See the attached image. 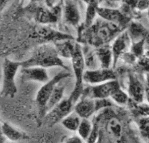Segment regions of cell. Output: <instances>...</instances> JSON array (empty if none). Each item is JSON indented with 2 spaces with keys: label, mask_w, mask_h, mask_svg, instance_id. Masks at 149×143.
<instances>
[{
  "label": "cell",
  "mask_w": 149,
  "mask_h": 143,
  "mask_svg": "<svg viewBox=\"0 0 149 143\" xmlns=\"http://www.w3.org/2000/svg\"><path fill=\"white\" fill-rule=\"evenodd\" d=\"M111 106V103L107 99H95L85 97L76 103L74 111L81 119H88L96 111Z\"/></svg>",
  "instance_id": "cell-6"
},
{
  "label": "cell",
  "mask_w": 149,
  "mask_h": 143,
  "mask_svg": "<svg viewBox=\"0 0 149 143\" xmlns=\"http://www.w3.org/2000/svg\"><path fill=\"white\" fill-rule=\"evenodd\" d=\"M72 67L76 77L75 87L72 92L69 99L74 104L80 99L84 91V74L85 72V64L83 52L80 44H76L75 50L71 58Z\"/></svg>",
  "instance_id": "cell-2"
},
{
  "label": "cell",
  "mask_w": 149,
  "mask_h": 143,
  "mask_svg": "<svg viewBox=\"0 0 149 143\" xmlns=\"http://www.w3.org/2000/svg\"><path fill=\"white\" fill-rule=\"evenodd\" d=\"M147 30L143 27L141 24L137 23H132L129 28V33L128 35L130 39L133 43H136L142 40L145 39L147 35Z\"/></svg>",
  "instance_id": "cell-17"
},
{
  "label": "cell",
  "mask_w": 149,
  "mask_h": 143,
  "mask_svg": "<svg viewBox=\"0 0 149 143\" xmlns=\"http://www.w3.org/2000/svg\"><path fill=\"white\" fill-rule=\"evenodd\" d=\"M88 7L86 12V26L87 27H90L92 25V22L94 20L95 16L96 15V8H97L98 2L97 1H89Z\"/></svg>",
  "instance_id": "cell-24"
},
{
  "label": "cell",
  "mask_w": 149,
  "mask_h": 143,
  "mask_svg": "<svg viewBox=\"0 0 149 143\" xmlns=\"http://www.w3.org/2000/svg\"><path fill=\"white\" fill-rule=\"evenodd\" d=\"M83 79L84 82L94 85L116 80V75L113 70L110 68H97L95 70H86L84 72Z\"/></svg>",
  "instance_id": "cell-9"
},
{
  "label": "cell",
  "mask_w": 149,
  "mask_h": 143,
  "mask_svg": "<svg viewBox=\"0 0 149 143\" xmlns=\"http://www.w3.org/2000/svg\"><path fill=\"white\" fill-rule=\"evenodd\" d=\"M92 123L88 119H81L78 130V136L83 140L86 141L92 130Z\"/></svg>",
  "instance_id": "cell-22"
},
{
  "label": "cell",
  "mask_w": 149,
  "mask_h": 143,
  "mask_svg": "<svg viewBox=\"0 0 149 143\" xmlns=\"http://www.w3.org/2000/svg\"><path fill=\"white\" fill-rule=\"evenodd\" d=\"M110 97L119 106H125L129 101L128 94L126 92L123 91L121 88L117 92H115Z\"/></svg>",
  "instance_id": "cell-25"
},
{
  "label": "cell",
  "mask_w": 149,
  "mask_h": 143,
  "mask_svg": "<svg viewBox=\"0 0 149 143\" xmlns=\"http://www.w3.org/2000/svg\"><path fill=\"white\" fill-rule=\"evenodd\" d=\"M37 17L38 21L41 23H54L57 20L56 12L43 8L40 9L37 11Z\"/></svg>",
  "instance_id": "cell-21"
},
{
  "label": "cell",
  "mask_w": 149,
  "mask_h": 143,
  "mask_svg": "<svg viewBox=\"0 0 149 143\" xmlns=\"http://www.w3.org/2000/svg\"><path fill=\"white\" fill-rule=\"evenodd\" d=\"M0 133L5 139L12 142H17L28 139V135L19 131L8 123H2L0 125Z\"/></svg>",
  "instance_id": "cell-13"
},
{
  "label": "cell",
  "mask_w": 149,
  "mask_h": 143,
  "mask_svg": "<svg viewBox=\"0 0 149 143\" xmlns=\"http://www.w3.org/2000/svg\"><path fill=\"white\" fill-rule=\"evenodd\" d=\"M81 118L77 114L70 113L68 116L62 119L61 123L64 127L69 131H77L81 122Z\"/></svg>",
  "instance_id": "cell-20"
},
{
  "label": "cell",
  "mask_w": 149,
  "mask_h": 143,
  "mask_svg": "<svg viewBox=\"0 0 149 143\" xmlns=\"http://www.w3.org/2000/svg\"><path fill=\"white\" fill-rule=\"evenodd\" d=\"M64 15L66 21L76 26L80 20V14L76 1H66L64 2Z\"/></svg>",
  "instance_id": "cell-14"
},
{
  "label": "cell",
  "mask_w": 149,
  "mask_h": 143,
  "mask_svg": "<svg viewBox=\"0 0 149 143\" xmlns=\"http://www.w3.org/2000/svg\"><path fill=\"white\" fill-rule=\"evenodd\" d=\"M76 44L72 43L69 40H64L62 42H58L54 45V47L59 56L71 58L75 50Z\"/></svg>",
  "instance_id": "cell-18"
},
{
  "label": "cell",
  "mask_w": 149,
  "mask_h": 143,
  "mask_svg": "<svg viewBox=\"0 0 149 143\" xmlns=\"http://www.w3.org/2000/svg\"><path fill=\"white\" fill-rule=\"evenodd\" d=\"M139 130L141 134L146 139H147L148 136V116H145L141 118L138 122Z\"/></svg>",
  "instance_id": "cell-26"
},
{
  "label": "cell",
  "mask_w": 149,
  "mask_h": 143,
  "mask_svg": "<svg viewBox=\"0 0 149 143\" xmlns=\"http://www.w3.org/2000/svg\"><path fill=\"white\" fill-rule=\"evenodd\" d=\"M54 66L68 70V68L60 58L54 45L50 44H44L38 47L29 58L21 62V68L40 67L47 69Z\"/></svg>",
  "instance_id": "cell-1"
},
{
  "label": "cell",
  "mask_w": 149,
  "mask_h": 143,
  "mask_svg": "<svg viewBox=\"0 0 149 143\" xmlns=\"http://www.w3.org/2000/svg\"><path fill=\"white\" fill-rule=\"evenodd\" d=\"M72 75L70 72H61L49 80L47 82L45 83L38 90L37 95H36V103L39 111L40 118L42 119L46 114V106L49 101L50 95L53 92L55 87L62 80L65 79L68 77H71Z\"/></svg>",
  "instance_id": "cell-5"
},
{
  "label": "cell",
  "mask_w": 149,
  "mask_h": 143,
  "mask_svg": "<svg viewBox=\"0 0 149 143\" xmlns=\"http://www.w3.org/2000/svg\"><path fill=\"white\" fill-rule=\"evenodd\" d=\"M90 40L95 46H103L110 41L121 31V27L108 21L97 23L91 28Z\"/></svg>",
  "instance_id": "cell-4"
},
{
  "label": "cell",
  "mask_w": 149,
  "mask_h": 143,
  "mask_svg": "<svg viewBox=\"0 0 149 143\" xmlns=\"http://www.w3.org/2000/svg\"><path fill=\"white\" fill-rule=\"evenodd\" d=\"M131 40L128 32H123L117 36L111 47L113 54V64L115 66L117 61L122 54H125L130 49Z\"/></svg>",
  "instance_id": "cell-11"
},
{
  "label": "cell",
  "mask_w": 149,
  "mask_h": 143,
  "mask_svg": "<svg viewBox=\"0 0 149 143\" xmlns=\"http://www.w3.org/2000/svg\"><path fill=\"white\" fill-rule=\"evenodd\" d=\"M1 85H0V91H1Z\"/></svg>",
  "instance_id": "cell-31"
},
{
  "label": "cell",
  "mask_w": 149,
  "mask_h": 143,
  "mask_svg": "<svg viewBox=\"0 0 149 143\" xmlns=\"http://www.w3.org/2000/svg\"><path fill=\"white\" fill-rule=\"evenodd\" d=\"M64 143H84L83 140L77 135L72 136L70 137H68Z\"/></svg>",
  "instance_id": "cell-29"
},
{
  "label": "cell",
  "mask_w": 149,
  "mask_h": 143,
  "mask_svg": "<svg viewBox=\"0 0 149 143\" xmlns=\"http://www.w3.org/2000/svg\"><path fill=\"white\" fill-rule=\"evenodd\" d=\"M128 93V95L134 100V101L138 103L143 102L145 95L143 85L139 80L133 76H130L129 77Z\"/></svg>",
  "instance_id": "cell-15"
},
{
  "label": "cell",
  "mask_w": 149,
  "mask_h": 143,
  "mask_svg": "<svg viewBox=\"0 0 149 143\" xmlns=\"http://www.w3.org/2000/svg\"><path fill=\"white\" fill-rule=\"evenodd\" d=\"M96 13L103 20L114 23L120 27L125 25L130 21V18L125 15L117 9L103 8L97 6Z\"/></svg>",
  "instance_id": "cell-10"
},
{
  "label": "cell",
  "mask_w": 149,
  "mask_h": 143,
  "mask_svg": "<svg viewBox=\"0 0 149 143\" xmlns=\"http://www.w3.org/2000/svg\"><path fill=\"white\" fill-rule=\"evenodd\" d=\"M74 105L69 98L62 99L58 104L45 114L42 118L43 123L49 127H52L71 113Z\"/></svg>",
  "instance_id": "cell-7"
},
{
  "label": "cell",
  "mask_w": 149,
  "mask_h": 143,
  "mask_svg": "<svg viewBox=\"0 0 149 143\" xmlns=\"http://www.w3.org/2000/svg\"><path fill=\"white\" fill-rule=\"evenodd\" d=\"M64 92V87L61 85H56L50 95L46 106V113L50 109L56 106L61 102L63 98Z\"/></svg>",
  "instance_id": "cell-19"
},
{
  "label": "cell",
  "mask_w": 149,
  "mask_h": 143,
  "mask_svg": "<svg viewBox=\"0 0 149 143\" xmlns=\"http://www.w3.org/2000/svg\"><path fill=\"white\" fill-rule=\"evenodd\" d=\"M1 119H0V125H1Z\"/></svg>",
  "instance_id": "cell-32"
},
{
  "label": "cell",
  "mask_w": 149,
  "mask_h": 143,
  "mask_svg": "<svg viewBox=\"0 0 149 143\" xmlns=\"http://www.w3.org/2000/svg\"><path fill=\"white\" fill-rule=\"evenodd\" d=\"M22 78L26 81H34L45 83L49 79L47 69L40 67L21 68V70Z\"/></svg>",
  "instance_id": "cell-12"
},
{
  "label": "cell",
  "mask_w": 149,
  "mask_h": 143,
  "mask_svg": "<svg viewBox=\"0 0 149 143\" xmlns=\"http://www.w3.org/2000/svg\"><path fill=\"white\" fill-rule=\"evenodd\" d=\"M21 62L6 58L3 64V80L1 84V94L6 97H13L17 92L15 78Z\"/></svg>",
  "instance_id": "cell-3"
},
{
  "label": "cell",
  "mask_w": 149,
  "mask_h": 143,
  "mask_svg": "<svg viewBox=\"0 0 149 143\" xmlns=\"http://www.w3.org/2000/svg\"><path fill=\"white\" fill-rule=\"evenodd\" d=\"M121 87L116 80L94 85L84 90L82 94H85L86 97L95 99H105L111 97Z\"/></svg>",
  "instance_id": "cell-8"
},
{
  "label": "cell",
  "mask_w": 149,
  "mask_h": 143,
  "mask_svg": "<svg viewBox=\"0 0 149 143\" xmlns=\"http://www.w3.org/2000/svg\"><path fill=\"white\" fill-rule=\"evenodd\" d=\"M134 6L139 11H145L148 8V1H134Z\"/></svg>",
  "instance_id": "cell-28"
},
{
  "label": "cell",
  "mask_w": 149,
  "mask_h": 143,
  "mask_svg": "<svg viewBox=\"0 0 149 143\" xmlns=\"http://www.w3.org/2000/svg\"><path fill=\"white\" fill-rule=\"evenodd\" d=\"M8 3V1H0V13H1V12L3 11V10L7 6Z\"/></svg>",
  "instance_id": "cell-30"
},
{
  "label": "cell",
  "mask_w": 149,
  "mask_h": 143,
  "mask_svg": "<svg viewBox=\"0 0 149 143\" xmlns=\"http://www.w3.org/2000/svg\"><path fill=\"white\" fill-rule=\"evenodd\" d=\"M99 137V127L97 123H94L93 125L92 130L89 136L88 139L86 140L87 143H95Z\"/></svg>",
  "instance_id": "cell-27"
},
{
  "label": "cell",
  "mask_w": 149,
  "mask_h": 143,
  "mask_svg": "<svg viewBox=\"0 0 149 143\" xmlns=\"http://www.w3.org/2000/svg\"><path fill=\"white\" fill-rule=\"evenodd\" d=\"M107 130L112 136L115 138H119L121 135V125L119 121L116 118L110 119L107 124Z\"/></svg>",
  "instance_id": "cell-23"
},
{
  "label": "cell",
  "mask_w": 149,
  "mask_h": 143,
  "mask_svg": "<svg viewBox=\"0 0 149 143\" xmlns=\"http://www.w3.org/2000/svg\"><path fill=\"white\" fill-rule=\"evenodd\" d=\"M100 68L109 69L113 62V54L111 47L107 46H101L95 52Z\"/></svg>",
  "instance_id": "cell-16"
}]
</instances>
